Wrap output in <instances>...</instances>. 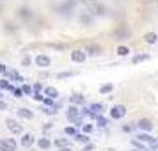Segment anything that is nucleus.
<instances>
[{
    "label": "nucleus",
    "instance_id": "f257e3e1",
    "mask_svg": "<svg viewBox=\"0 0 158 151\" xmlns=\"http://www.w3.org/2000/svg\"><path fill=\"white\" fill-rule=\"evenodd\" d=\"M66 117L71 123H75V126H84V124H82V110H80L77 105H69V107H68Z\"/></svg>",
    "mask_w": 158,
    "mask_h": 151
},
{
    "label": "nucleus",
    "instance_id": "f03ea898",
    "mask_svg": "<svg viewBox=\"0 0 158 151\" xmlns=\"http://www.w3.org/2000/svg\"><path fill=\"white\" fill-rule=\"evenodd\" d=\"M75 6H77V0H64V2L60 4V6H57V7H55V11H57L59 15L69 16V15L73 13Z\"/></svg>",
    "mask_w": 158,
    "mask_h": 151
},
{
    "label": "nucleus",
    "instance_id": "7ed1b4c3",
    "mask_svg": "<svg viewBox=\"0 0 158 151\" xmlns=\"http://www.w3.org/2000/svg\"><path fill=\"white\" fill-rule=\"evenodd\" d=\"M112 34H114L115 39H126V37H130L131 30H130V27L126 25V23H119V25L112 30Z\"/></svg>",
    "mask_w": 158,
    "mask_h": 151
},
{
    "label": "nucleus",
    "instance_id": "20e7f679",
    "mask_svg": "<svg viewBox=\"0 0 158 151\" xmlns=\"http://www.w3.org/2000/svg\"><path fill=\"white\" fill-rule=\"evenodd\" d=\"M137 128L140 130V132L149 133L151 130L155 128V124H153V121H151V119H148V117H140V119H139V123H137Z\"/></svg>",
    "mask_w": 158,
    "mask_h": 151
},
{
    "label": "nucleus",
    "instance_id": "39448f33",
    "mask_svg": "<svg viewBox=\"0 0 158 151\" xmlns=\"http://www.w3.org/2000/svg\"><path fill=\"white\" fill-rule=\"evenodd\" d=\"M126 115V107L124 105H114L110 108V117L112 119H123Z\"/></svg>",
    "mask_w": 158,
    "mask_h": 151
},
{
    "label": "nucleus",
    "instance_id": "423d86ee",
    "mask_svg": "<svg viewBox=\"0 0 158 151\" xmlns=\"http://www.w3.org/2000/svg\"><path fill=\"white\" fill-rule=\"evenodd\" d=\"M6 126H7V130L13 133V135L23 133V126H22L18 121H15V119H7V121H6Z\"/></svg>",
    "mask_w": 158,
    "mask_h": 151
},
{
    "label": "nucleus",
    "instance_id": "0eeeda50",
    "mask_svg": "<svg viewBox=\"0 0 158 151\" xmlns=\"http://www.w3.org/2000/svg\"><path fill=\"white\" fill-rule=\"evenodd\" d=\"M101 52H103V48H101V44H98V43H91V44L85 46V53L91 55V57H98V55H101Z\"/></svg>",
    "mask_w": 158,
    "mask_h": 151
},
{
    "label": "nucleus",
    "instance_id": "6e6552de",
    "mask_svg": "<svg viewBox=\"0 0 158 151\" xmlns=\"http://www.w3.org/2000/svg\"><path fill=\"white\" fill-rule=\"evenodd\" d=\"M87 13L93 16V18L94 16H103L105 15V6H103V4H91Z\"/></svg>",
    "mask_w": 158,
    "mask_h": 151
},
{
    "label": "nucleus",
    "instance_id": "1a4fd4ad",
    "mask_svg": "<svg viewBox=\"0 0 158 151\" xmlns=\"http://www.w3.org/2000/svg\"><path fill=\"white\" fill-rule=\"evenodd\" d=\"M0 151H16L15 139H2L0 141Z\"/></svg>",
    "mask_w": 158,
    "mask_h": 151
},
{
    "label": "nucleus",
    "instance_id": "9d476101",
    "mask_svg": "<svg viewBox=\"0 0 158 151\" xmlns=\"http://www.w3.org/2000/svg\"><path fill=\"white\" fill-rule=\"evenodd\" d=\"M69 57H71L73 62L80 64V62H84V61L87 59V53H85L84 50H78V48H77V50H73L71 53H69Z\"/></svg>",
    "mask_w": 158,
    "mask_h": 151
},
{
    "label": "nucleus",
    "instance_id": "9b49d317",
    "mask_svg": "<svg viewBox=\"0 0 158 151\" xmlns=\"http://www.w3.org/2000/svg\"><path fill=\"white\" fill-rule=\"evenodd\" d=\"M34 62H36L39 68H48V66L52 64V59L48 57V55H41V53H39V55L34 59Z\"/></svg>",
    "mask_w": 158,
    "mask_h": 151
},
{
    "label": "nucleus",
    "instance_id": "f8f14e48",
    "mask_svg": "<svg viewBox=\"0 0 158 151\" xmlns=\"http://www.w3.org/2000/svg\"><path fill=\"white\" fill-rule=\"evenodd\" d=\"M16 15L20 16L23 22H29V20H32V11H30L29 7H20L18 11H16Z\"/></svg>",
    "mask_w": 158,
    "mask_h": 151
},
{
    "label": "nucleus",
    "instance_id": "ddd939ff",
    "mask_svg": "<svg viewBox=\"0 0 158 151\" xmlns=\"http://www.w3.org/2000/svg\"><path fill=\"white\" fill-rule=\"evenodd\" d=\"M91 112H93V115H91V117H94V119H96V117H98V115H101V112H103V103H98V101H96V103H93V105H91Z\"/></svg>",
    "mask_w": 158,
    "mask_h": 151
},
{
    "label": "nucleus",
    "instance_id": "4468645a",
    "mask_svg": "<svg viewBox=\"0 0 158 151\" xmlns=\"http://www.w3.org/2000/svg\"><path fill=\"white\" fill-rule=\"evenodd\" d=\"M37 146H39V149H50L52 146H53V142H52L50 139H46V137H41L39 141H37Z\"/></svg>",
    "mask_w": 158,
    "mask_h": 151
},
{
    "label": "nucleus",
    "instance_id": "2eb2a0df",
    "mask_svg": "<svg viewBox=\"0 0 158 151\" xmlns=\"http://www.w3.org/2000/svg\"><path fill=\"white\" fill-rule=\"evenodd\" d=\"M69 101H71V105H82V107H84L85 96H84V94H73L71 98H69Z\"/></svg>",
    "mask_w": 158,
    "mask_h": 151
},
{
    "label": "nucleus",
    "instance_id": "dca6fc26",
    "mask_svg": "<svg viewBox=\"0 0 158 151\" xmlns=\"http://www.w3.org/2000/svg\"><path fill=\"white\" fill-rule=\"evenodd\" d=\"M20 142H22L23 148H30V146L34 144V137L30 135V133H23V135H22V141H20Z\"/></svg>",
    "mask_w": 158,
    "mask_h": 151
},
{
    "label": "nucleus",
    "instance_id": "f3484780",
    "mask_svg": "<svg viewBox=\"0 0 158 151\" xmlns=\"http://www.w3.org/2000/svg\"><path fill=\"white\" fill-rule=\"evenodd\" d=\"M18 115L22 119H34V112L30 108H18Z\"/></svg>",
    "mask_w": 158,
    "mask_h": 151
},
{
    "label": "nucleus",
    "instance_id": "a211bd4d",
    "mask_svg": "<svg viewBox=\"0 0 158 151\" xmlns=\"http://www.w3.org/2000/svg\"><path fill=\"white\" fill-rule=\"evenodd\" d=\"M144 41L148 44H155L158 41V34L156 32H146V34H144Z\"/></svg>",
    "mask_w": 158,
    "mask_h": 151
},
{
    "label": "nucleus",
    "instance_id": "6ab92c4d",
    "mask_svg": "<svg viewBox=\"0 0 158 151\" xmlns=\"http://www.w3.org/2000/svg\"><path fill=\"white\" fill-rule=\"evenodd\" d=\"M137 139H140V142H148V144H156V141L149 135V133H146V132H140Z\"/></svg>",
    "mask_w": 158,
    "mask_h": 151
},
{
    "label": "nucleus",
    "instance_id": "aec40b11",
    "mask_svg": "<svg viewBox=\"0 0 158 151\" xmlns=\"http://www.w3.org/2000/svg\"><path fill=\"white\" fill-rule=\"evenodd\" d=\"M44 96L50 98V100H55V98L59 96V91L55 89V87H46V89H44Z\"/></svg>",
    "mask_w": 158,
    "mask_h": 151
},
{
    "label": "nucleus",
    "instance_id": "412c9836",
    "mask_svg": "<svg viewBox=\"0 0 158 151\" xmlns=\"http://www.w3.org/2000/svg\"><path fill=\"white\" fill-rule=\"evenodd\" d=\"M53 146L59 148V149H64V148H69V141L68 139H55L53 141Z\"/></svg>",
    "mask_w": 158,
    "mask_h": 151
},
{
    "label": "nucleus",
    "instance_id": "4be33fe9",
    "mask_svg": "<svg viewBox=\"0 0 158 151\" xmlns=\"http://www.w3.org/2000/svg\"><path fill=\"white\" fill-rule=\"evenodd\" d=\"M0 89H6V91H11V93H13V91H15V86H13L7 78H2L0 80Z\"/></svg>",
    "mask_w": 158,
    "mask_h": 151
},
{
    "label": "nucleus",
    "instance_id": "5701e85b",
    "mask_svg": "<svg viewBox=\"0 0 158 151\" xmlns=\"http://www.w3.org/2000/svg\"><path fill=\"white\" fill-rule=\"evenodd\" d=\"M151 55L149 53H142V55H135V57L131 59V62L133 64H139V62H144V61H149Z\"/></svg>",
    "mask_w": 158,
    "mask_h": 151
},
{
    "label": "nucleus",
    "instance_id": "b1692460",
    "mask_svg": "<svg viewBox=\"0 0 158 151\" xmlns=\"http://www.w3.org/2000/svg\"><path fill=\"white\" fill-rule=\"evenodd\" d=\"M7 77L11 80H13V82H23V78H22V75H20V73L18 71H13V69H11V71L7 73Z\"/></svg>",
    "mask_w": 158,
    "mask_h": 151
},
{
    "label": "nucleus",
    "instance_id": "393cba45",
    "mask_svg": "<svg viewBox=\"0 0 158 151\" xmlns=\"http://www.w3.org/2000/svg\"><path fill=\"white\" fill-rule=\"evenodd\" d=\"M77 142H82V144H89V135H85V133H77V135L73 137Z\"/></svg>",
    "mask_w": 158,
    "mask_h": 151
},
{
    "label": "nucleus",
    "instance_id": "a878e982",
    "mask_svg": "<svg viewBox=\"0 0 158 151\" xmlns=\"http://www.w3.org/2000/svg\"><path fill=\"white\" fill-rule=\"evenodd\" d=\"M115 53H117L119 57H124V55H128V53H130V48H128V46H124V44H121V46H117Z\"/></svg>",
    "mask_w": 158,
    "mask_h": 151
},
{
    "label": "nucleus",
    "instance_id": "bb28decb",
    "mask_svg": "<svg viewBox=\"0 0 158 151\" xmlns=\"http://www.w3.org/2000/svg\"><path fill=\"white\" fill-rule=\"evenodd\" d=\"M80 23H84V25H91V23H93V16L89 15V13L82 15L80 16Z\"/></svg>",
    "mask_w": 158,
    "mask_h": 151
},
{
    "label": "nucleus",
    "instance_id": "cd10ccee",
    "mask_svg": "<svg viewBox=\"0 0 158 151\" xmlns=\"http://www.w3.org/2000/svg\"><path fill=\"white\" fill-rule=\"evenodd\" d=\"M112 91H114V86H112V84H103V86L100 87L101 94H108V93H112Z\"/></svg>",
    "mask_w": 158,
    "mask_h": 151
},
{
    "label": "nucleus",
    "instance_id": "c85d7f7f",
    "mask_svg": "<svg viewBox=\"0 0 158 151\" xmlns=\"http://www.w3.org/2000/svg\"><path fill=\"white\" fill-rule=\"evenodd\" d=\"M96 124H98L100 128H105V126L108 124V119L103 117V115H98V117H96Z\"/></svg>",
    "mask_w": 158,
    "mask_h": 151
},
{
    "label": "nucleus",
    "instance_id": "c756f323",
    "mask_svg": "<svg viewBox=\"0 0 158 151\" xmlns=\"http://www.w3.org/2000/svg\"><path fill=\"white\" fill-rule=\"evenodd\" d=\"M22 89H23V93L27 94V96H32V94H34V87H30L29 84H23Z\"/></svg>",
    "mask_w": 158,
    "mask_h": 151
},
{
    "label": "nucleus",
    "instance_id": "7c9ffc66",
    "mask_svg": "<svg viewBox=\"0 0 158 151\" xmlns=\"http://www.w3.org/2000/svg\"><path fill=\"white\" fill-rule=\"evenodd\" d=\"M64 133H66V135H69V137H75V135H77V128H75V126H66Z\"/></svg>",
    "mask_w": 158,
    "mask_h": 151
},
{
    "label": "nucleus",
    "instance_id": "2f4dec72",
    "mask_svg": "<svg viewBox=\"0 0 158 151\" xmlns=\"http://www.w3.org/2000/svg\"><path fill=\"white\" fill-rule=\"evenodd\" d=\"M93 130H94V124H89V123H87V124H84V126H82V133L89 135V133H91Z\"/></svg>",
    "mask_w": 158,
    "mask_h": 151
},
{
    "label": "nucleus",
    "instance_id": "473e14b6",
    "mask_svg": "<svg viewBox=\"0 0 158 151\" xmlns=\"http://www.w3.org/2000/svg\"><path fill=\"white\" fill-rule=\"evenodd\" d=\"M6 30H7V32H16V30H18V27H16L15 23L7 22V23H6Z\"/></svg>",
    "mask_w": 158,
    "mask_h": 151
},
{
    "label": "nucleus",
    "instance_id": "72a5a7b5",
    "mask_svg": "<svg viewBox=\"0 0 158 151\" xmlns=\"http://www.w3.org/2000/svg\"><path fill=\"white\" fill-rule=\"evenodd\" d=\"M13 94H15L16 98H23V94H25V93H23V89H22V87H15Z\"/></svg>",
    "mask_w": 158,
    "mask_h": 151
},
{
    "label": "nucleus",
    "instance_id": "f704fd0d",
    "mask_svg": "<svg viewBox=\"0 0 158 151\" xmlns=\"http://www.w3.org/2000/svg\"><path fill=\"white\" fill-rule=\"evenodd\" d=\"M46 107H50V108H55V100H50V98H44V101H43Z\"/></svg>",
    "mask_w": 158,
    "mask_h": 151
},
{
    "label": "nucleus",
    "instance_id": "c9c22d12",
    "mask_svg": "<svg viewBox=\"0 0 158 151\" xmlns=\"http://www.w3.org/2000/svg\"><path fill=\"white\" fill-rule=\"evenodd\" d=\"M32 64V59L27 55V57H23V61H22V66H25V68H29V66Z\"/></svg>",
    "mask_w": 158,
    "mask_h": 151
},
{
    "label": "nucleus",
    "instance_id": "e433bc0d",
    "mask_svg": "<svg viewBox=\"0 0 158 151\" xmlns=\"http://www.w3.org/2000/svg\"><path fill=\"white\" fill-rule=\"evenodd\" d=\"M32 98H34L36 101H44V98H46V96H43L41 93H34V94H32Z\"/></svg>",
    "mask_w": 158,
    "mask_h": 151
},
{
    "label": "nucleus",
    "instance_id": "4c0bfd02",
    "mask_svg": "<svg viewBox=\"0 0 158 151\" xmlns=\"http://www.w3.org/2000/svg\"><path fill=\"white\" fill-rule=\"evenodd\" d=\"M43 112H44V114H48V115H55V114H57V110H55V108H50V107L43 108Z\"/></svg>",
    "mask_w": 158,
    "mask_h": 151
},
{
    "label": "nucleus",
    "instance_id": "58836bf2",
    "mask_svg": "<svg viewBox=\"0 0 158 151\" xmlns=\"http://www.w3.org/2000/svg\"><path fill=\"white\" fill-rule=\"evenodd\" d=\"M75 73L73 71H64V73H59V78H68V77H73Z\"/></svg>",
    "mask_w": 158,
    "mask_h": 151
},
{
    "label": "nucleus",
    "instance_id": "ea45409f",
    "mask_svg": "<svg viewBox=\"0 0 158 151\" xmlns=\"http://www.w3.org/2000/svg\"><path fill=\"white\" fill-rule=\"evenodd\" d=\"M0 73H2V75H7V73H9L7 66L4 64V62H0Z\"/></svg>",
    "mask_w": 158,
    "mask_h": 151
},
{
    "label": "nucleus",
    "instance_id": "a19ab883",
    "mask_svg": "<svg viewBox=\"0 0 158 151\" xmlns=\"http://www.w3.org/2000/svg\"><path fill=\"white\" fill-rule=\"evenodd\" d=\"M131 144L135 146L137 149H140V151H146V149H144V144H142V142H139V141H133V142H131Z\"/></svg>",
    "mask_w": 158,
    "mask_h": 151
},
{
    "label": "nucleus",
    "instance_id": "79ce46f5",
    "mask_svg": "<svg viewBox=\"0 0 158 151\" xmlns=\"http://www.w3.org/2000/svg\"><path fill=\"white\" fill-rule=\"evenodd\" d=\"M34 93H41V89H43V86H41V84H34Z\"/></svg>",
    "mask_w": 158,
    "mask_h": 151
},
{
    "label": "nucleus",
    "instance_id": "37998d69",
    "mask_svg": "<svg viewBox=\"0 0 158 151\" xmlns=\"http://www.w3.org/2000/svg\"><path fill=\"white\" fill-rule=\"evenodd\" d=\"M6 108H7V103L4 100H0V110H6Z\"/></svg>",
    "mask_w": 158,
    "mask_h": 151
},
{
    "label": "nucleus",
    "instance_id": "c03bdc74",
    "mask_svg": "<svg viewBox=\"0 0 158 151\" xmlns=\"http://www.w3.org/2000/svg\"><path fill=\"white\" fill-rule=\"evenodd\" d=\"M55 48H57V50H66L64 44H55Z\"/></svg>",
    "mask_w": 158,
    "mask_h": 151
},
{
    "label": "nucleus",
    "instance_id": "a18cd8bd",
    "mask_svg": "<svg viewBox=\"0 0 158 151\" xmlns=\"http://www.w3.org/2000/svg\"><path fill=\"white\" fill-rule=\"evenodd\" d=\"M123 132H131V126H126V124H124V126H123Z\"/></svg>",
    "mask_w": 158,
    "mask_h": 151
},
{
    "label": "nucleus",
    "instance_id": "49530a36",
    "mask_svg": "<svg viewBox=\"0 0 158 151\" xmlns=\"http://www.w3.org/2000/svg\"><path fill=\"white\" fill-rule=\"evenodd\" d=\"M60 151H73L71 148H64V149H60Z\"/></svg>",
    "mask_w": 158,
    "mask_h": 151
},
{
    "label": "nucleus",
    "instance_id": "de8ad7c7",
    "mask_svg": "<svg viewBox=\"0 0 158 151\" xmlns=\"http://www.w3.org/2000/svg\"><path fill=\"white\" fill-rule=\"evenodd\" d=\"M82 2H94V0H82Z\"/></svg>",
    "mask_w": 158,
    "mask_h": 151
},
{
    "label": "nucleus",
    "instance_id": "09e8293b",
    "mask_svg": "<svg viewBox=\"0 0 158 151\" xmlns=\"http://www.w3.org/2000/svg\"><path fill=\"white\" fill-rule=\"evenodd\" d=\"M0 100H2V89H0Z\"/></svg>",
    "mask_w": 158,
    "mask_h": 151
},
{
    "label": "nucleus",
    "instance_id": "8fccbe9b",
    "mask_svg": "<svg viewBox=\"0 0 158 151\" xmlns=\"http://www.w3.org/2000/svg\"><path fill=\"white\" fill-rule=\"evenodd\" d=\"M0 11H2V6H0Z\"/></svg>",
    "mask_w": 158,
    "mask_h": 151
},
{
    "label": "nucleus",
    "instance_id": "3c124183",
    "mask_svg": "<svg viewBox=\"0 0 158 151\" xmlns=\"http://www.w3.org/2000/svg\"><path fill=\"white\" fill-rule=\"evenodd\" d=\"M146 151H151V149H146Z\"/></svg>",
    "mask_w": 158,
    "mask_h": 151
}]
</instances>
